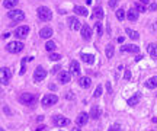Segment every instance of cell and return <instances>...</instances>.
I'll return each mask as SVG.
<instances>
[{
    "label": "cell",
    "instance_id": "6da1fadb",
    "mask_svg": "<svg viewBox=\"0 0 157 131\" xmlns=\"http://www.w3.org/2000/svg\"><path fill=\"white\" fill-rule=\"evenodd\" d=\"M36 15H38V18H39L42 22H48V20H51V18H53V12H51V9L47 7V6H39L38 10H36Z\"/></svg>",
    "mask_w": 157,
    "mask_h": 131
},
{
    "label": "cell",
    "instance_id": "7a4b0ae2",
    "mask_svg": "<svg viewBox=\"0 0 157 131\" xmlns=\"http://www.w3.org/2000/svg\"><path fill=\"white\" fill-rule=\"evenodd\" d=\"M19 102L20 103H24V105H28V106H34L35 105V102H36V95L35 93H22V95H19Z\"/></svg>",
    "mask_w": 157,
    "mask_h": 131
},
{
    "label": "cell",
    "instance_id": "3957f363",
    "mask_svg": "<svg viewBox=\"0 0 157 131\" xmlns=\"http://www.w3.org/2000/svg\"><path fill=\"white\" fill-rule=\"evenodd\" d=\"M24 47L25 45L20 41H12V42H9L6 45V50L9 53H12V54H18V53H20L22 50H24Z\"/></svg>",
    "mask_w": 157,
    "mask_h": 131
},
{
    "label": "cell",
    "instance_id": "277c9868",
    "mask_svg": "<svg viewBox=\"0 0 157 131\" xmlns=\"http://www.w3.org/2000/svg\"><path fill=\"white\" fill-rule=\"evenodd\" d=\"M7 16H9V19L13 20V22H22V20L25 19V13L22 12V10H19V9L10 10V12L7 13Z\"/></svg>",
    "mask_w": 157,
    "mask_h": 131
},
{
    "label": "cell",
    "instance_id": "5b68a950",
    "mask_svg": "<svg viewBox=\"0 0 157 131\" xmlns=\"http://www.w3.org/2000/svg\"><path fill=\"white\" fill-rule=\"evenodd\" d=\"M57 102H58V96L57 95H53V93H48V95H45V96L41 99V103L44 106H53Z\"/></svg>",
    "mask_w": 157,
    "mask_h": 131
},
{
    "label": "cell",
    "instance_id": "8992f818",
    "mask_svg": "<svg viewBox=\"0 0 157 131\" xmlns=\"http://www.w3.org/2000/svg\"><path fill=\"white\" fill-rule=\"evenodd\" d=\"M47 74H48V73H47V70L44 69L42 66H38V67L35 69V72H34V80L39 83V82H42L44 79L47 77Z\"/></svg>",
    "mask_w": 157,
    "mask_h": 131
},
{
    "label": "cell",
    "instance_id": "52a82bcc",
    "mask_svg": "<svg viewBox=\"0 0 157 131\" xmlns=\"http://www.w3.org/2000/svg\"><path fill=\"white\" fill-rule=\"evenodd\" d=\"M53 124H54L55 127H65V125L70 124V120L65 118V117H63V115H54V117H53Z\"/></svg>",
    "mask_w": 157,
    "mask_h": 131
},
{
    "label": "cell",
    "instance_id": "ba28073f",
    "mask_svg": "<svg viewBox=\"0 0 157 131\" xmlns=\"http://www.w3.org/2000/svg\"><path fill=\"white\" fill-rule=\"evenodd\" d=\"M67 24H69V26H70V29H73V31H79V29H82V22L77 19V18H74V16H69L67 18Z\"/></svg>",
    "mask_w": 157,
    "mask_h": 131
},
{
    "label": "cell",
    "instance_id": "9c48e42d",
    "mask_svg": "<svg viewBox=\"0 0 157 131\" xmlns=\"http://www.w3.org/2000/svg\"><path fill=\"white\" fill-rule=\"evenodd\" d=\"M10 77H12V70L9 67H2V70H0V80H2V83L7 84Z\"/></svg>",
    "mask_w": 157,
    "mask_h": 131
},
{
    "label": "cell",
    "instance_id": "30bf717a",
    "mask_svg": "<svg viewBox=\"0 0 157 131\" xmlns=\"http://www.w3.org/2000/svg\"><path fill=\"white\" fill-rule=\"evenodd\" d=\"M28 34H29V26H26V25L18 26V28H16V31H15V36H16V38H19V39L26 38V36H28Z\"/></svg>",
    "mask_w": 157,
    "mask_h": 131
},
{
    "label": "cell",
    "instance_id": "8fae6325",
    "mask_svg": "<svg viewBox=\"0 0 157 131\" xmlns=\"http://www.w3.org/2000/svg\"><path fill=\"white\" fill-rule=\"evenodd\" d=\"M80 34H82V38H83L84 41H89V39L92 38V28H90V25L84 24V25L82 26V29H80Z\"/></svg>",
    "mask_w": 157,
    "mask_h": 131
},
{
    "label": "cell",
    "instance_id": "7c38bea8",
    "mask_svg": "<svg viewBox=\"0 0 157 131\" xmlns=\"http://www.w3.org/2000/svg\"><path fill=\"white\" fill-rule=\"evenodd\" d=\"M89 114H86V112H80L79 115H77V118H76V124L79 125V127H83V125H86L87 124V121H89Z\"/></svg>",
    "mask_w": 157,
    "mask_h": 131
},
{
    "label": "cell",
    "instance_id": "4fadbf2b",
    "mask_svg": "<svg viewBox=\"0 0 157 131\" xmlns=\"http://www.w3.org/2000/svg\"><path fill=\"white\" fill-rule=\"evenodd\" d=\"M70 79H71V73H69V72H60L58 73V82L61 84H67L70 82Z\"/></svg>",
    "mask_w": 157,
    "mask_h": 131
},
{
    "label": "cell",
    "instance_id": "5bb4252c",
    "mask_svg": "<svg viewBox=\"0 0 157 131\" xmlns=\"http://www.w3.org/2000/svg\"><path fill=\"white\" fill-rule=\"evenodd\" d=\"M39 36H41L42 39H50V38L53 36V28H50V26H44V28L39 31Z\"/></svg>",
    "mask_w": 157,
    "mask_h": 131
},
{
    "label": "cell",
    "instance_id": "9a60e30c",
    "mask_svg": "<svg viewBox=\"0 0 157 131\" xmlns=\"http://www.w3.org/2000/svg\"><path fill=\"white\" fill-rule=\"evenodd\" d=\"M90 84H92L90 77H86V76L79 77V86H80V87H83V89H87V87H90Z\"/></svg>",
    "mask_w": 157,
    "mask_h": 131
},
{
    "label": "cell",
    "instance_id": "2e32d148",
    "mask_svg": "<svg viewBox=\"0 0 157 131\" xmlns=\"http://www.w3.org/2000/svg\"><path fill=\"white\" fill-rule=\"evenodd\" d=\"M121 51H122V53H135V54H137V53L140 51V47L134 45V44H129V45H122Z\"/></svg>",
    "mask_w": 157,
    "mask_h": 131
},
{
    "label": "cell",
    "instance_id": "e0dca14e",
    "mask_svg": "<svg viewBox=\"0 0 157 131\" xmlns=\"http://www.w3.org/2000/svg\"><path fill=\"white\" fill-rule=\"evenodd\" d=\"M70 73L74 74V76H79V74H80V66H79V61L73 60V61L70 63Z\"/></svg>",
    "mask_w": 157,
    "mask_h": 131
},
{
    "label": "cell",
    "instance_id": "ac0fdd59",
    "mask_svg": "<svg viewBox=\"0 0 157 131\" xmlns=\"http://www.w3.org/2000/svg\"><path fill=\"white\" fill-rule=\"evenodd\" d=\"M147 53L153 58H157V44H154V42L148 44V45H147Z\"/></svg>",
    "mask_w": 157,
    "mask_h": 131
},
{
    "label": "cell",
    "instance_id": "d6986e66",
    "mask_svg": "<svg viewBox=\"0 0 157 131\" xmlns=\"http://www.w3.org/2000/svg\"><path fill=\"white\" fill-rule=\"evenodd\" d=\"M92 18H93V19H96V20H100V19L103 18V9H102L100 6H96V7L93 9Z\"/></svg>",
    "mask_w": 157,
    "mask_h": 131
},
{
    "label": "cell",
    "instance_id": "ffe728a7",
    "mask_svg": "<svg viewBox=\"0 0 157 131\" xmlns=\"http://www.w3.org/2000/svg\"><path fill=\"white\" fill-rule=\"evenodd\" d=\"M90 118H93V120H98L99 117H100V108L98 106V105H93L92 108H90Z\"/></svg>",
    "mask_w": 157,
    "mask_h": 131
},
{
    "label": "cell",
    "instance_id": "44dd1931",
    "mask_svg": "<svg viewBox=\"0 0 157 131\" xmlns=\"http://www.w3.org/2000/svg\"><path fill=\"white\" fill-rule=\"evenodd\" d=\"M127 19L131 20V22H137V20H138V13H137V10H135V9L128 10V12H127Z\"/></svg>",
    "mask_w": 157,
    "mask_h": 131
},
{
    "label": "cell",
    "instance_id": "7402d4cb",
    "mask_svg": "<svg viewBox=\"0 0 157 131\" xmlns=\"http://www.w3.org/2000/svg\"><path fill=\"white\" fill-rule=\"evenodd\" d=\"M146 87H147V89H156V87H157V77L156 76L154 77H150L146 82Z\"/></svg>",
    "mask_w": 157,
    "mask_h": 131
},
{
    "label": "cell",
    "instance_id": "603a6c76",
    "mask_svg": "<svg viewBox=\"0 0 157 131\" xmlns=\"http://www.w3.org/2000/svg\"><path fill=\"white\" fill-rule=\"evenodd\" d=\"M125 34H127L131 39H134V41H137V39L140 38V34H138L137 31H132L131 28H127V29H125Z\"/></svg>",
    "mask_w": 157,
    "mask_h": 131
},
{
    "label": "cell",
    "instance_id": "cb8c5ba5",
    "mask_svg": "<svg viewBox=\"0 0 157 131\" xmlns=\"http://www.w3.org/2000/svg\"><path fill=\"white\" fill-rule=\"evenodd\" d=\"M80 58H82V61H84L86 64H93V63H95V57H93L92 54H82Z\"/></svg>",
    "mask_w": 157,
    "mask_h": 131
},
{
    "label": "cell",
    "instance_id": "d4e9b609",
    "mask_svg": "<svg viewBox=\"0 0 157 131\" xmlns=\"http://www.w3.org/2000/svg\"><path fill=\"white\" fill-rule=\"evenodd\" d=\"M140 99H141V95H134L132 98L128 99V105H129V106H135V105L140 102Z\"/></svg>",
    "mask_w": 157,
    "mask_h": 131
},
{
    "label": "cell",
    "instance_id": "484cf974",
    "mask_svg": "<svg viewBox=\"0 0 157 131\" xmlns=\"http://www.w3.org/2000/svg\"><path fill=\"white\" fill-rule=\"evenodd\" d=\"M74 13H77L79 16H87V10L83 6H74Z\"/></svg>",
    "mask_w": 157,
    "mask_h": 131
},
{
    "label": "cell",
    "instance_id": "4316f807",
    "mask_svg": "<svg viewBox=\"0 0 157 131\" xmlns=\"http://www.w3.org/2000/svg\"><path fill=\"white\" fill-rule=\"evenodd\" d=\"M18 3H19V0H5L3 2L5 7H7V9H13L15 6H18Z\"/></svg>",
    "mask_w": 157,
    "mask_h": 131
},
{
    "label": "cell",
    "instance_id": "83f0119b",
    "mask_svg": "<svg viewBox=\"0 0 157 131\" xmlns=\"http://www.w3.org/2000/svg\"><path fill=\"white\" fill-rule=\"evenodd\" d=\"M134 9H135L137 12H141V13L147 12V7H146V5H143V3H140V2H135V3H134Z\"/></svg>",
    "mask_w": 157,
    "mask_h": 131
},
{
    "label": "cell",
    "instance_id": "f1b7e54d",
    "mask_svg": "<svg viewBox=\"0 0 157 131\" xmlns=\"http://www.w3.org/2000/svg\"><path fill=\"white\" fill-rule=\"evenodd\" d=\"M105 51H106V57H108V58H112V57H114L115 50H114V45H112V44H108Z\"/></svg>",
    "mask_w": 157,
    "mask_h": 131
},
{
    "label": "cell",
    "instance_id": "f546056e",
    "mask_svg": "<svg viewBox=\"0 0 157 131\" xmlns=\"http://www.w3.org/2000/svg\"><path fill=\"white\" fill-rule=\"evenodd\" d=\"M45 50H47V51H54V50H55V42H54V41H47Z\"/></svg>",
    "mask_w": 157,
    "mask_h": 131
},
{
    "label": "cell",
    "instance_id": "4dcf8cb0",
    "mask_svg": "<svg viewBox=\"0 0 157 131\" xmlns=\"http://www.w3.org/2000/svg\"><path fill=\"white\" fill-rule=\"evenodd\" d=\"M125 16H127V13H125L124 9H118V10H117V18H118V20H124Z\"/></svg>",
    "mask_w": 157,
    "mask_h": 131
},
{
    "label": "cell",
    "instance_id": "1f68e13d",
    "mask_svg": "<svg viewBox=\"0 0 157 131\" xmlns=\"http://www.w3.org/2000/svg\"><path fill=\"white\" fill-rule=\"evenodd\" d=\"M100 95H102V84H99V86L96 87V90H95L93 96H95V98H100Z\"/></svg>",
    "mask_w": 157,
    "mask_h": 131
},
{
    "label": "cell",
    "instance_id": "d6a6232c",
    "mask_svg": "<svg viewBox=\"0 0 157 131\" xmlns=\"http://www.w3.org/2000/svg\"><path fill=\"white\" fill-rule=\"evenodd\" d=\"M50 60H53V61H58L60 58H61V55L60 54H55V53H53V54H50V57H48Z\"/></svg>",
    "mask_w": 157,
    "mask_h": 131
},
{
    "label": "cell",
    "instance_id": "836d02e7",
    "mask_svg": "<svg viewBox=\"0 0 157 131\" xmlns=\"http://www.w3.org/2000/svg\"><path fill=\"white\" fill-rule=\"evenodd\" d=\"M156 9H157V3H156V2H151V3L148 5V10H150V12H154Z\"/></svg>",
    "mask_w": 157,
    "mask_h": 131
},
{
    "label": "cell",
    "instance_id": "e575fe53",
    "mask_svg": "<svg viewBox=\"0 0 157 131\" xmlns=\"http://www.w3.org/2000/svg\"><path fill=\"white\" fill-rule=\"evenodd\" d=\"M64 98H65V99H74V93L70 90V92H67V93L64 95Z\"/></svg>",
    "mask_w": 157,
    "mask_h": 131
},
{
    "label": "cell",
    "instance_id": "d590c367",
    "mask_svg": "<svg viewBox=\"0 0 157 131\" xmlns=\"http://www.w3.org/2000/svg\"><path fill=\"white\" fill-rule=\"evenodd\" d=\"M124 79H125L127 82L131 79V72H129V70H125V73H124Z\"/></svg>",
    "mask_w": 157,
    "mask_h": 131
},
{
    "label": "cell",
    "instance_id": "8d00e7d4",
    "mask_svg": "<svg viewBox=\"0 0 157 131\" xmlns=\"http://www.w3.org/2000/svg\"><path fill=\"white\" fill-rule=\"evenodd\" d=\"M109 131H121V127H119L118 124H115V125H112V127L109 128Z\"/></svg>",
    "mask_w": 157,
    "mask_h": 131
},
{
    "label": "cell",
    "instance_id": "74e56055",
    "mask_svg": "<svg viewBox=\"0 0 157 131\" xmlns=\"http://www.w3.org/2000/svg\"><path fill=\"white\" fill-rule=\"evenodd\" d=\"M118 5V0H109V7H115Z\"/></svg>",
    "mask_w": 157,
    "mask_h": 131
},
{
    "label": "cell",
    "instance_id": "f35d334b",
    "mask_svg": "<svg viewBox=\"0 0 157 131\" xmlns=\"http://www.w3.org/2000/svg\"><path fill=\"white\" fill-rule=\"evenodd\" d=\"M121 70H122V66H119V67H118V70H117V74H115V80H118V79H119V73H121Z\"/></svg>",
    "mask_w": 157,
    "mask_h": 131
},
{
    "label": "cell",
    "instance_id": "ab89813d",
    "mask_svg": "<svg viewBox=\"0 0 157 131\" xmlns=\"http://www.w3.org/2000/svg\"><path fill=\"white\" fill-rule=\"evenodd\" d=\"M138 2H140V3H143V5H147V6H148V5L153 2V0H138Z\"/></svg>",
    "mask_w": 157,
    "mask_h": 131
},
{
    "label": "cell",
    "instance_id": "60d3db41",
    "mask_svg": "<svg viewBox=\"0 0 157 131\" xmlns=\"http://www.w3.org/2000/svg\"><path fill=\"white\" fill-rule=\"evenodd\" d=\"M96 29H98V32L102 35V25H100V24H96Z\"/></svg>",
    "mask_w": 157,
    "mask_h": 131
},
{
    "label": "cell",
    "instance_id": "b9f144b4",
    "mask_svg": "<svg viewBox=\"0 0 157 131\" xmlns=\"http://www.w3.org/2000/svg\"><path fill=\"white\" fill-rule=\"evenodd\" d=\"M58 70H60V67H58V66H55V67L51 70V73H53V74H55V73H58Z\"/></svg>",
    "mask_w": 157,
    "mask_h": 131
},
{
    "label": "cell",
    "instance_id": "7bdbcfd3",
    "mask_svg": "<svg viewBox=\"0 0 157 131\" xmlns=\"http://www.w3.org/2000/svg\"><path fill=\"white\" fill-rule=\"evenodd\" d=\"M106 89H108V92H109V93H112V87H111V83H109V82L106 83Z\"/></svg>",
    "mask_w": 157,
    "mask_h": 131
},
{
    "label": "cell",
    "instance_id": "ee69618b",
    "mask_svg": "<svg viewBox=\"0 0 157 131\" xmlns=\"http://www.w3.org/2000/svg\"><path fill=\"white\" fill-rule=\"evenodd\" d=\"M70 131H82V130H80V128H79V125H77V127H76V128H71V130H70Z\"/></svg>",
    "mask_w": 157,
    "mask_h": 131
},
{
    "label": "cell",
    "instance_id": "f6af8a7d",
    "mask_svg": "<svg viewBox=\"0 0 157 131\" xmlns=\"http://www.w3.org/2000/svg\"><path fill=\"white\" fill-rule=\"evenodd\" d=\"M44 130H45V125H44V127H38L36 131H44Z\"/></svg>",
    "mask_w": 157,
    "mask_h": 131
},
{
    "label": "cell",
    "instance_id": "bcb514c9",
    "mask_svg": "<svg viewBox=\"0 0 157 131\" xmlns=\"http://www.w3.org/2000/svg\"><path fill=\"white\" fill-rule=\"evenodd\" d=\"M118 42H124V36H119L118 38Z\"/></svg>",
    "mask_w": 157,
    "mask_h": 131
},
{
    "label": "cell",
    "instance_id": "7dc6e473",
    "mask_svg": "<svg viewBox=\"0 0 157 131\" xmlns=\"http://www.w3.org/2000/svg\"><path fill=\"white\" fill-rule=\"evenodd\" d=\"M86 3H87V5H90V3H92V0H86Z\"/></svg>",
    "mask_w": 157,
    "mask_h": 131
},
{
    "label": "cell",
    "instance_id": "c3c4849f",
    "mask_svg": "<svg viewBox=\"0 0 157 131\" xmlns=\"http://www.w3.org/2000/svg\"><path fill=\"white\" fill-rule=\"evenodd\" d=\"M0 131H5V130H3V128H0Z\"/></svg>",
    "mask_w": 157,
    "mask_h": 131
}]
</instances>
